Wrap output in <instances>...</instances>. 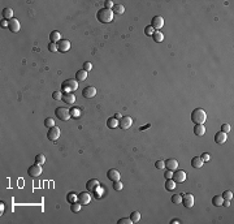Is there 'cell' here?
<instances>
[{
  "mask_svg": "<svg viewBox=\"0 0 234 224\" xmlns=\"http://www.w3.org/2000/svg\"><path fill=\"white\" fill-rule=\"evenodd\" d=\"M170 201H172V203H174V205H179V203L182 202V194H173Z\"/></svg>",
  "mask_w": 234,
  "mask_h": 224,
  "instance_id": "d6a6232c",
  "label": "cell"
},
{
  "mask_svg": "<svg viewBox=\"0 0 234 224\" xmlns=\"http://www.w3.org/2000/svg\"><path fill=\"white\" fill-rule=\"evenodd\" d=\"M83 70H86V72H90V70H92V64H91V63L86 61L85 64H83Z\"/></svg>",
  "mask_w": 234,
  "mask_h": 224,
  "instance_id": "bcb514c9",
  "label": "cell"
},
{
  "mask_svg": "<svg viewBox=\"0 0 234 224\" xmlns=\"http://www.w3.org/2000/svg\"><path fill=\"white\" fill-rule=\"evenodd\" d=\"M62 100H64L65 103H68V104H73L74 102H76V95H74L73 93L64 94V95H62Z\"/></svg>",
  "mask_w": 234,
  "mask_h": 224,
  "instance_id": "7402d4cb",
  "label": "cell"
},
{
  "mask_svg": "<svg viewBox=\"0 0 234 224\" xmlns=\"http://www.w3.org/2000/svg\"><path fill=\"white\" fill-rule=\"evenodd\" d=\"M2 16H3V20H7V21H10L13 17V9L12 8H4L3 12H2Z\"/></svg>",
  "mask_w": 234,
  "mask_h": 224,
  "instance_id": "ac0fdd59",
  "label": "cell"
},
{
  "mask_svg": "<svg viewBox=\"0 0 234 224\" xmlns=\"http://www.w3.org/2000/svg\"><path fill=\"white\" fill-rule=\"evenodd\" d=\"M133 125V119L130 116H122L121 119L118 120V127L121 129H124V130H126Z\"/></svg>",
  "mask_w": 234,
  "mask_h": 224,
  "instance_id": "ba28073f",
  "label": "cell"
},
{
  "mask_svg": "<svg viewBox=\"0 0 234 224\" xmlns=\"http://www.w3.org/2000/svg\"><path fill=\"white\" fill-rule=\"evenodd\" d=\"M82 95H83V98H87V99H90V98H94V97L96 95V89L94 87V86H87V87L83 89V91H82Z\"/></svg>",
  "mask_w": 234,
  "mask_h": 224,
  "instance_id": "7c38bea8",
  "label": "cell"
},
{
  "mask_svg": "<svg viewBox=\"0 0 234 224\" xmlns=\"http://www.w3.org/2000/svg\"><path fill=\"white\" fill-rule=\"evenodd\" d=\"M57 50L60 52H66V51L70 50V42L68 39H61L60 42L57 43Z\"/></svg>",
  "mask_w": 234,
  "mask_h": 224,
  "instance_id": "4fadbf2b",
  "label": "cell"
},
{
  "mask_svg": "<svg viewBox=\"0 0 234 224\" xmlns=\"http://www.w3.org/2000/svg\"><path fill=\"white\" fill-rule=\"evenodd\" d=\"M107 127L111 128V129L117 128V127H118V120L115 119V117H109V119L107 120Z\"/></svg>",
  "mask_w": 234,
  "mask_h": 224,
  "instance_id": "83f0119b",
  "label": "cell"
},
{
  "mask_svg": "<svg viewBox=\"0 0 234 224\" xmlns=\"http://www.w3.org/2000/svg\"><path fill=\"white\" fill-rule=\"evenodd\" d=\"M90 201H91V195H90V193H87V192H82V193L78 194V202H80L82 206L88 205Z\"/></svg>",
  "mask_w": 234,
  "mask_h": 224,
  "instance_id": "8fae6325",
  "label": "cell"
},
{
  "mask_svg": "<svg viewBox=\"0 0 234 224\" xmlns=\"http://www.w3.org/2000/svg\"><path fill=\"white\" fill-rule=\"evenodd\" d=\"M44 127H47V128H52V127H55V120L51 119V117H47V119L44 120Z\"/></svg>",
  "mask_w": 234,
  "mask_h": 224,
  "instance_id": "74e56055",
  "label": "cell"
},
{
  "mask_svg": "<svg viewBox=\"0 0 234 224\" xmlns=\"http://www.w3.org/2000/svg\"><path fill=\"white\" fill-rule=\"evenodd\" d=\"M203 160H202V158L200 156H194L193 159H191V166H193L194 168H200L202 166H203Z\"/></svg>",
  "mask_w": 234,
  "mask_h": 224,
  "instance_id": "cb8c5ba5",
  "label": "cell"
},
{
  "mask_svg": "<svg viewBox=\"0 0 234 224\" xmlns=\"http://www.w3.org/2000/svg\"><path fill=\"white\" fill-rule=\"evenodd\" d=\"M52 98H53L55 100H61L62 99V93L61 91H55L52 94Z\"/></svg>",
  "mask_w": 234,
  "mask_h": 224,
  "instance_id": "ab89813d",
  "label": "cell"
},
{
  "mask_svg": "<svg viewBox=\"0 0 234 224\" xmlns=\"http://www.w3.org/2000/svg\"><path fill=\"white\" fill-rule=\"evenodd\" d=\"M35 163L39 164V166H43V164L46 163V156L44 154H38L35 156Z\"/></svg>",
  "mask_w": 234,
  "mask_h": 224,
  "instance_id": "836d02e7",
  "label": "cell"
},
{
  "mask_svg": "<svg viewBox=\"0 0 234 224\" xmlns=\"http://www.w3.org/2000/svg\"><path fill=\"white\" fill-rule=\"evenodd\" d=\"M151 26L154 27L155 31H160V29L164 26V18L161 16H155V17L151 20Z\"/></svg>",
  "mask_w": 234,
  "mask_h": 224,
  "instance_id": "52a82bcc",
  "label": "cell"
},
{
  "mask_svg": "<svg viewBox=\"0 0 234 224\" xmlns=\"http://www.w3.org/2000/svg\"><path fill=\"white\" fill-rule=\"evenodd\" d=\"M182 205L187 207V209H191L194 206V195L189 193V194H182Z\"/></svg>",
  "mask_w": 234,
  "mask_h": 224,
  "instance_id": "30bf717a",
  "label": "cell"
},
{
  "mask_svg": "<svg viewBox=\"0 0 234 224\" xmlns=\"http://www.w3.org/2000/svg\"><path fill=\"white\" fill-rule=\"evenodd\" d=\"M122 188H124V185H122V183H121L120 180L118 181H113V189L115 190H121Z\"/></svg>",
  "mask_w": 234,
  "mask_h": 224,
  "instance_id": "f35d334b",
  "label": "cell"
},
{
  "mask_svg": "<svg viewBox=\"0 0 234 224\" xmlns=\"http://www.w3.org/2000/svg\"><path fill=\"white\" fill-rule=\"evenodd\" d=\"M165 167L170 171H176L178 167V162L176 159H168V160H165Z\"/></svg>",
  "mask_w": 234,
  "mask_h": 224,
  "instance_id": "ffe728a7",
  "label": "cell"
},
{
  "mask_svg": "<svg viewBox=\"0 0 234 224\" xmlns=\"http://www.w3.org/2000/svg\"><path fill=\"white\" fill-rule=\"evenodd\" d=\"M96 18H98V21L101 22V23H108V22H111L113 20V12H112V9L101 8V9L98 11Z\"/></svg>",
  "mask_w": 234,
  "mask_h": 224,
  "instance_id": "6da1fadb",
  "label": "cell"
},
{
  "mask_svg": "<svg viewBox=\"0 0 234 224\" xmlns=\"http://www.w3.org/2000/svg\"><path fill=\"white\" fill-rule=\"evenodd\" d=\"M139 219H140V214L138 213V211H133V213L130 214V220H131V223H138Z\"/></svg>",
  "mask_w": 234,
  "mask_h": 224,
  "instance_id": "e575fe53",
  "label": "cell"
},
{
  "mask_svg": "<svg viewBox=\"0 0 234 224\" xmlns=\"http://www.w3.org/2000/svg\"><path fill=\"white\" fill-rule=\"evenodd\" d=\"M221 132L229 133V132H230V125H229V124H222V125H221Z\"/></svg>",
  "mask_w": 234,
  "mask_h": 224,
  "instance_id": "7dc6e473",
  "label": "cell"
},
{
  "mask_svg": "<svg viewBox=\"0 0 234 224\" xmlns=\"http://www.w3.org/2000/svg\"><path fill=\"white\" fill-rule=\"evenodd\" d=\"M69 112H70V117H73V119H80L82 115L81 108H78V107H73L72 109H69Z\"/></svg>",
  "mask_w": 234,
  "mask_h": 224,
  "instance_id": "d4e9b609",
  "label": "cell"
},
{
  "mask_svg": "<svg viewBox=\"0 0 234 224\" xmlns=\"http://www.w3.org/2000/svg\"><path fill=\"white\" fill-rule=\"evenodd\" d=\"M152 38H154V41L156 43H160V42L164 41V34L161 33V31H155V33L152 34Z\"/></svg>",
  "mask_w": 234,
  "mask_h": 224,
  "instance_id": "f546056e",
  "label": "cell"
},
{
  "mask_svg": "<svg viewBox=\"0 0 234 224\" xmlns=\"http://www.w3.org/2000/svg\"><path fill=\"white\" fill-rule=\"evenodd\" d=\"M113 5H115V4H113L112 0H105L104 2V8H107V9H112Z\"/></svg>",
  "mask_w": 234,
  "mask_h": 224,
  "instance_id": "f6af8a7d",
  "label": "cell"
},
{
  "mask_svg": "<svg viewBox=\"0 0 234 224\" xmlns=\"http://www.w3.org/2000/svg\"><path fill=\"white\" fill-rule=\"evenodd\" d=\"M66 201H68L70 205L78 202V194L74 193V192H70V193H68V195H66Z\"/></svg>",
  "mask_w": 234,
  "mask_h": 224,
  "instance_id": "4316f807",
  "label": "cell"
},
{
  "mask_svg": "<svg viewBox=\"0 0 234 224\" xmlns=\"http://www.w3.org/2000/svg\"><path fill=\"white\" fill-rule=\"evenodd\" d=\"M60 128H57L56 125L52 128H50L48 129V132H47V138H48L50 141H52V142H55L58 137H60Z\"/></svg>",
  "mask_w": 234,
  "mask_h": 224,
  "instance_id": "5b68a950",
  "label": "cell"
},
{
  "mask_svg": "<svg viewBox=\"0 0 234 224\" xmlns=\"http://www.w3.org/2000/svg\"><path fill=\"white\" fill-rule=\"evenodd\" d=\"M117 223L118 224H131V220H130V218H121V219H118Z\"/></svg>",
  "mask_w": 234,
  "mask_h": 224,
  "instance_id": "ee69618b",
  "label": "cell"
},
{
  "mask_svg": "<svg viewBox=\"0 0 234 224\" xmlns=\"http://www.w3.org/2000/svg\"><path fill=\"white\" fill-rule=\"evenodd\" d=\"M121 117H122V115H121V113H120V112H116V113H115V119H117V120H120V119H121Z\"/></svg>",
  "mask_w": 234,
  "mask_h": 224,
  "instance_id": "f5cc1de1",
  "label": "cell"
},
{
  "mask_svg": "<svg viewBox=\"0 0 234 224\" xmlns=\"http://www.w3.org/2000/svg\"><path fill=\"white\" fill-rule=\"evenodd\" d=\"M226 140H228V134L224 132H217L216 134H214V142L218 143V145H222V143H225L226 142Z\"/></svg>",
  "mask_w": 234,
  "mask_h": 224,
  "instance_id": "5bb4252c",
  "label": "cell"
},
{
  "mask_svg": "<svg viewBox=\"0 0 234 224\" xmlns=\"http://www.w3.org/2000/svg\"><path fill=\"white\" fill-rule=\"evenodd\" d=\"M55 115H56L57 119L61 121H66L70 119V112H69V109H66L65 107H57L56 111H55Z\"/></svg>",
  "mask_w": 234,
  "mask_h": 224,
  "instance_id": "277c9868",
  "label": "cell"
},
{
  "mask_svg": "<svg viewBox=\"0 0 234 224\" xmlns=\"http://www.w3.org/2000/svg\"><path fill=\"white\" fill-rule=\"evenodd\" d=\"M200 158H202V160H203V162H208V160L211 159V155L208 154V152H204V154H202V156H200Z\"/></svg>",
  "mask_w": 234,
  "mask_h": 224,
  "instance_id": "c3c4849f",
  "label": "cell"
},
{
  "mask_svg": "<svg viewBox=\"0 0 234 224\" xmlns=\"http://www.w3.org/2000/svg\"><path fill=\"white\" fill-rule=\"evenodd\" d=\"M172 224H177V223H181V220H178V219H173V220L170 222Z\"/></svg>",
  "mask_w": 234,
  "mask_h": 224,
  "instance_id": "11a10c76",
  "label": "cell"
},
{
  "mask_svg": "<svg viewBox=\"0 0 234 224\" xmlns=\"http://www.w3.org/2000/svg\"><path fill=\"white\" fill-rule=\"evenodd\" d=\"M61 34L58 33V31L56 30H53V31H51V34H50V41L52 42V43H58L61 41Z\"/></svg>",
  "mask_w": 234,
  "mask_h": 224,
  "instance_id": "44dd1931",
  "label": "cell"
},
{
  "mask_svg": "<svg viewBox=\"0 0 234 224\" xmlns=\"http://www.w3.org/2000/svg\"><path fill=\"white\" fill-rule=\"evenodd\" d=\"M4 206H5V205H4V203H3V201H2V202H0V213H2V214H3L4 209H5V207H4Z\"/></svg>",
  "mask_w": 234,
  "mask_h": 224,
  "instance_id": "db71d44e",
  "label": "cell"
},
{
  "mask_svg": "<svg viewBox=\"0 0 234 224\" xmlns=\"http://www.w3.org/2000/svg\"><path fill=\"white\" fill-rule=\"evenodd\" d=\"M27 175L30 176V177H38V176L42 175V166H39V164H33V166L29 167V170H27Z\"/></svg>",
  "mask_w": 234,
  "mask_h": 224,
  "instance_id": "8992f818",
  "label": "cell"
},
{
  "mask_svg": "<svg viewBox=\"0 0 234 224\" xmlns=\"http://www.w3.org/2000/svg\"><path fill=\"white\" fill-rule=\"evenodd\" d=\"M112 12L113 13H116V14H122L124 12H125V8L122 4H115L112 8Z\"/></svg>",
  "mask_w": 234,
  "mask_h": 224,
  "instance_id": "f1b7e54d",
  "label": "cell"
},
{
  "mask_svg": "<svg viewBox=\"0 0 234 224\" xmlns=\"http://www.w3.org/2000/svg\"><path fill=\"white\" fill-rule=\"evenodd\" d=\"M78 89V81L77 80H66L61 84V91L64 94H68V93H73L76 91Z\"/></svg>",
  "mask_w": 234,
  "mask_h": 224,
  "instance_id": "3957f363",
  "label": "cell"
},
{
  "mask_svg": "<svg viewBox=\"0 0 234 224\" xmlns=\"http://www.w3.org/2000/svg\"><path fill=\"white\" fill-rule=\"evenodd\" d=\"M20 27H21V25H20V21L17 18H12L9 21L8 29H9L12 33H17V31H20Z\"/></svg>",
  "mask_w": 234,
  "mask_h": 224,
  "instance_id": "9a60e30c",
  "label": "cell"
},
{
  "mask_svg": "<svg viewBox=\"0 0 234 224\" xmlns=\"http://www.w3.org/2000/svg\"><path fill=\"white\" fill-rule=\"evenodd\" d=\"M222 201H224V198H222L221 195H214L212 198V205L216 207H220V206H222Z\"/></svg>",
  "mask_w": 234,
  "mask_h": 224,
  "instance_id": "4dcf8cb0",
  "label": "cell"
},
{
  "mask_svg": "<svg viewBox=\"0 0 234 224\" xmlns=\"http://www.w3.org/2000/svg\"><path fill=\"white\" fill-rule=\"evenodd\" d=\"M48 50L51 51V52H56L57 50V44L56 43H52V42H50V44H48Z\"/></svg>",
  "mask_w": 234,
  "mask_h": 224,
  "instance_id": "7bdbcfd3",
  "label": "cell"
},
{
  "mask_svg": "<svg viewBox=\"0 0 234 224\" xmlns=\"http://www.w3.org/2000/svg\"><path fill=\"white\" fill-rule=\"evenodd\" d=\"M154 33H155V30H154V27H152L151 25H150V26H147L146 29H144V34L148 35V37H150V35H152Z\"/></svg>",
  "mask_w": 234,
  "mask_h": 224,
  "instance_id": "60d3db41",
  "label": "cell"
},
{
  "mask_svg": "<svg viewBox=\"0 0 234 224\" xmlns=\"http://www.w3.org/2000/svg\"><path fill=\"white\" fill-rule=\"evenodd\" d=\"M107 177L111 180V181H118L120 180V172L115 170V168H112V170H109L107 172Z\"/></svg>",
  "mask_w": 234,
  "mask_h": 224,
  "instance_id": "2e32d148",
  "label": "cell"
},
{
  "mask_svg": "<svg viewBox=\"0 0 234 224\" xmlns=\"http://www.w3.org/2000/svg\"><path fill=\"white\" fill-rule=\"evenodd\" d=\"M194 133H195V136H198V137L204 136V134H206V127H204L203 124H195V127H194Z\"/></svg>",
  "mask_w": 234,
  "mask_h": 224,
  "instance_id": "d6986e66",
  "label": "cell"
},
{
  "mask_svg": "<svg viewBox=\"0 0 234 224\" xmlns=\"http://www.w3.org/2000/svg\"><path fill=\"white\" fill-rule=\"evenodd\" d=\"M172 179L176 181V184H181L186 180V172L182 171V170H176L173 172V176H172Z\"/></svg>",
  "mask_w": 234,
  "mask_h": 224,
  "instance_id": "9c48e42d",
  "label": "cell"
},
{
  "mask_svg": "<svg viewBox=\"0 0 234 224\" xmlns=\"http://www.w3.org/2000/svg\"><path fill=\"white\" fill-rule=\"evenodd\" d=\"M81 207H82L81 203L80 202H76V203H72V205H70V210H72V213H80Z\"/></svg>",
  "mask_w": 234,
  "mask_h": 224,
  "instance_id": "d590c367",
  "label": "cell"
},
{
  "mask_svg": "<svg viewBox=\"0 0 234 224\" xmlns=\"http://www.w3.org/2000/svg\"><path fill=\"white\" fill-rule=\"evenodd\" d=\"M164 176H165V179H172V176H173V171H170V170H168L165 173H164Z\"/></svg>",
  "mask_w": 234,
  "mask_h": 224,
  "instance_id": "681fc988",
  "label": "cell"
},
{
  "mask_svg": "<svg viewBox=\"0 0 234 224\" xmlns=\"http://www.w3.org/2000/svg\"><path fill=\"white\" fill-rule=\"evenodd\" d=\"M165 189L166 190H174L176 189V181L173 179H168L165 183Z\"/></svg>",
  "mask_w": 234,
  "mask_h": 224,
  "instance_id": "1f68e13d",
  "label": "cell"
},
{
  "mask_svg": "<svg viewBox=\"0 0 234 224\" xmlns=\"http://www.w3.org/2000/svg\"><path fill=\"white\" fill-rule=\"evenodd\" d=\"M221 197L224 198V199H229V201H232V198H233V193H232V190H225L224 193L221 194Z\"/></svg>",
  "mask_w": 234,
  "mask_h": 224,
  "instance_id": "8d00e7d4",
  "label": "cell"
},
{
  "mask_svg": "<svg viewBox=\"0 0 234 224\" xmlns=\"http://www.w3.org/2000/svg\"><path fill=\"white\" fill-rule=\"evenodd\" d=\"M151 127V124L148 123V124H146V125H143V127H140V130H146V129H148Z\"/></svg>",
  "mask_w": 234,
  "mask_h": 224,
  "instance_id": "816d5d0a",
  "label": "cell"
},
{
  "mask_svg": "<svg viewBox=\"0 0 234 224\" xmlns=\"http://www.w3.org/2000/svg\"><path fill=\"white\" fill-rule=\"evenodd\" d=\"M207 119V113L204 109L202 108H195L193 112H191V121L195 124H203Z\"/></svg>",
  "mask_w": 234,
  "mask_h": 224,
  "instance_id": "7a4b0ae2",
  "label": "cell"
},
{
  "mask_svg": "<svg viewBox=\"0 0 234 224\" xmlns=\"http://www.w3.org/2000/svg\"><path fill=\"white\" fill-rule=\"evenodd\" d=\"M99 185H100V183L96 179H91V180H88V181L86 183V188H87L88 192H94Z\"/></svg>",
  "mask_w": 234,
  "mask_h": 224,
  "instance_id": "e0dca14e",
  "label": "cell"
},
{
  "mask_svg": "<svg viewBox=\"0 0 234 224\" xmlns=\"http://www.w3.org/2000/svg\"><path fill=\"white\" fill-rule=\"evenodd\" d=\"M92 193H94V195H95V198H98V199H101V198L104 197V193H105V190H104V188H103V186H101V185H99V186H98L95 190L92 192Z\"/></svg>",
  "mask_w": 234,
  "mask_h": 224,
  "instance_id": "603a6c76",
  "label": "cell"
},
{
  "mask_svg": "<svg viewBox=\"0 0 234 224\" xmlns=\"http://www.w3.org/2000/svg\"><path fill=\"white\" fill-rule=\"evenodd\" d=\"M8 25H9V21H7V20H2V26L3 27H5Z\"/></svg>",
  "mask_w": 234,
  "mask_h": 224,
  "instance_id": "f907efd6",
  "label": "cell"
},
{
  "mask_svg": "<svg viewBox=\"0 0 234 224\" xmlns=\"http://www.w3.org/2000/svg\"><path fill=\"white\" fill-rule=\"evenodd\" d=\"M155 167L158 168V170H163V168H165V162H163V160H158V162L155 163Z\"/></svg>",
  "mask_w": 234,
  "mask_h": 224,
  "instance_id": "b9f144b4",
  "label": "cell"
},
{
  "mask_svg": "<svg viewBox=\"0 0 234 224\" xmlns=\"http://www.w3.org/2000/svg\"><path fill=\"white\" fill-rule=\"evenodd\" d=\"M86 78H87V72L86 70H78V72L76 73V80L78 82H82V81H86Z\"/></svg>",
  "mask_w": 234,
  "mask_h": 224,
  "instance_id": "484cf974",
  "label": "cell"
}]
</instances>
